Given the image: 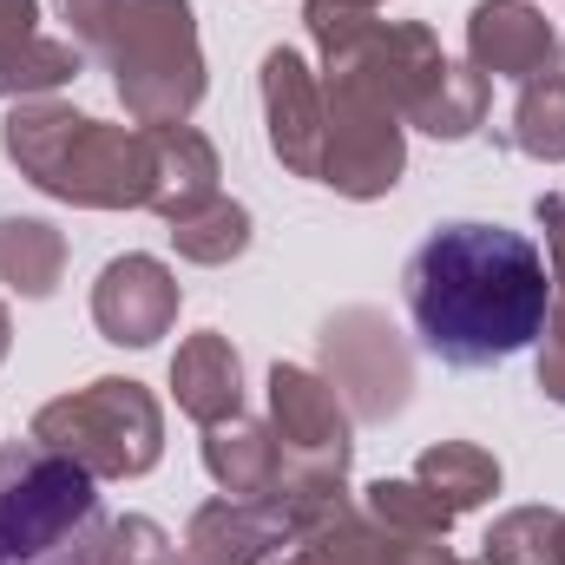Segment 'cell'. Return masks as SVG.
<instances>
[{
    "instance_id": "1",
    "label": "cell",
    "mask_w": 565,
    "mask_h": 565,
    "mask_svg": "<svg viewBox=\"0 0 565 565\" xmlns=\"http://www.w3.org/2000/svg\"><path fill=\"white\" fill-rule=\"evenodd\" d=\"M402 296L427 355H440L447 369H493L546 335L553 270L526 231L460 217L434 224L415 244Z\"/></svg>"
},
{
    "instance_id": "2",
    "label": "cell",
    "mask_w": 565,
    "mask_h": 565,
    "mask_svg": "<svg viewBox=\"0 0 565 565\" xmlns=\"http://www.w3.org/2000/svg\"><path fill=\"white\" fill-rule=\"evenodd\" d=\"M73 46L113 73L132 126H184L204 99V46L191 0H60Z\"/></svg>"
},
{
    "instance_id": "3",
    "label": "cell",
    "mask_w": 565,
    "mask_h": 565,
    "mask_svg": "<svg viewBox=\"0 0 565 565\" xmlns=\"http://www.w3.org/2000/svg\"><path fill=\"white\" fill-rule=\"evenodd\" d=\"M7 158L26 184L79 211H145L151 198V139L145 126H106L60 99H20L0 126Z\"/></svg>"
},
{
    "instance_id": "4",
    "label": "cell",
    "mask_w": 565,
    "mask_h": 565,
    "mask_svg": "<svg viewBox=\"0 0 565 565\" xmlns=\"http://www.w3.org/2000/svg\"><path fill=\"white\" fill-rule=\"evenodd\" d=\"M322 73H342V79H362L375 99H388L402 113V126H422L427 139L460 145L487 126V99H493V79L447 60L434 26L422 20H369L355 26L349 40H335L322 53Z\"/></svg>"
},
{
    "instance_id": "5",
    "label": "cell",
    "mask_w": 565,
    "mask_h": 565,
    "mask_svg": "<svg viewBox=\"0 0 565 565\" xmlns=\"http://www.w3.org/2000/svg\"><path fill=\"white\" fill-rule=\"evenodd\" d=\"M106 526L99 480L79 460L40 440L0 447V565H99Z\"/></svg>"
},
{
    "instance_id": "6",
    "label": "cell",
    "mask_w": 565,
    "mask_h": 565,
    "mask_svg": "<svg viewBox=\"0 0 565 565\" xmlns=\"http://www.w3.org/2000/svg\"><path fill=\"white\" fill-rule=\"evenodd\" d=\"M33 440L79 460L93 480H139L164 460V408L132 375H99L33 415Z\"/></svg>"
},
{
    "instance_id": "7",
    "label": "cell",
    "mask_w": 565,
    "mask_h": 565,
    "mask_svg": "<svg viewBox=\"0 0 565 565\" xmlns=\"http://www.w3.org/2000/svg\"><path fill=\"white\" fill-rule=\"evenodd\" d=\"M408 171V126L362 79L322 73V178L335 198H388Z\"/></svg>"
},
{
    "instance_id": "8",
    "label": "cell",
    "mask_w": 565,
    "mask_h": 565,
    "mask_svg": "<svg viewBox=\"0 0 565 565\" xmlns=\"http://www.w3.org/2000/svg\"><path fill=\"white\" fill-rule=\"evenodd\" d=\"M322 382L342 395V408L355 422H395L415 395V355L402 342V329L369 309V302H349L322 322Z\"/></svg>"
},
{
    "instance_id": "9",
    "label": "cell",
    "mask_w": 565,
    "mask_h": 565,
    "mask_svg": "<svg viewBox=\"0 0 565 565\" xmlns=\"http://www.w3.org/2000/svg\"><path fill=\"white\" fill-rule=\"evenodd\" d=\"M270 427H277V440H282V467L349 473L355 415L342 408V395L316 369H302V362H277L270 369Z\"/></svg>"
},
{
    "instance_id": "10",
    "label": "cell",
    "mask_w": 565,
    "mask_h": 565,
    "mask_svg": "<svg viewBox=\"0 0 565 565\" xmlns=\"http://www.w3.org/2000/svg\"><path fill=\"white\" fill-rule=\"evenodd\" d=\"M178 302H184L178 277L158 257L132 250V257H113L93 282V329L119 349H151L158 335H171Z\"/></svg>"
},
{
    "instance_id": "11",
    "label": "cell",
    "mask_w": 565,
    "mask_h": 565,
    "mask_svg": "<svg viewBox=\"0 0 565 565\" xmlns=\"http://www.w3.org/2000/svg\"><path fill=\"white\" fill-rule=\"evenodd\" d=\"M467 66L526 86L540 73H559V33L533 0H480L467 13Z\"/></svg>"
},
{
    "instance_id": "12",
    "label": "cell",
    "mask_w": 565,
    "mask_h": 565,
    "mask_svg": "<svg viewBox=\"0 0 565 565\" xmlns=\"http://www.w3.org/2000/svg\"><path fill=\"white\" fill-rule=\"evenodd\" d=\"M282 546H296V526L277 500H204L184 526L178 565H270Z\"/></svg>"
},
{
    "instance_id": "13",
    "label": "cell",
    "mask_w": 565,
    "mask_h": 565,
    "mask_svg": "<svg viewBox=\"0 0 565 565\" xmlns=\"http://www.w3.org/2000/svg\"><path fill=\"white\" fill-rule=\"evenodd\" d=\"M264 119H270V151L282 171L322 178V79L296 46L264 53Z\"/></svg>"
},
{
    "instance_id": "14",
    "label": "cell",
    "mask_w": 565,
    "mask_h": 565,
    "mask_svg": "<svg viewBox=\"0 0 565 565\" xmlns=\"http://www.w3.org/2000/svg\"><path fill=\"white\" fill-rule=\"evenodd\" d=\"M302 553L316 565H447V540H408V533H395V526H382L369 507H355V500H342L322 526H309L302 540H296Z\"/></svg>"
},
{
    "instance_id": "15",
    "label": "cell",
    "mask_w": 565,
    "mask_h": 565,
    "mask_svg": "<svg viewBox=\"0 0 565 565\" xmlns=\"http://www.w3.org/2000/svg\"><path fill=\"white\" fill-rule=\"evenodd\" d=\"M145 139H151V198H145V211L178 224V217L204 211L211 198H224L217 191V178H224L217 145L198 126H145Z\"/></svg>"
},
{
    "instance_id": "16",
    "label": "cell",
    "mask_w": 565,
    "mask_h": 565,
    "mask_svg": "<svg viewBox=\"0 0 565 565\" xmlns=\"http://www.w3.org/2000/svg\"><path fill=\"white\" fill-rule=\"evenodd\" d=\"M171 395H178V408L198 427H217L231 415H244V362H237L231 335H217V329L184 335L178 355H171Z\"/></svg>"
},
{
    "instance_id": "17",
    "label": "cell",
    "mask_w": 565,
    "mask_h": 565,
    "mask_svg": "<svg viewBox=\"0 0 565 565\" xmlns=\"http://www.w3.org/2000/svg\"><path fill=\"white\" fill-rule=\"evenodd\" d=\"M204 473L231 493V500H270L282 487V440L257 415H231V422L204 427Z\"/></svg>"
},
{
    "instance_id": "18",
    "label": "cell",
    "mask_w": 565,
    "mask_h": 565,
    "mask_svg": "<svg viewBox=\"0 0 565 565\" xmlns=\"http://www.w3.org/2000/svg\"><path fill=\"white\" fill-rule=\"evenodd\" d=\"M66 277V237L46 224V217H20L7 211L0 217V282L26 302H46Z\"/></svg>"
},
{
    "instance_id": "19",
    "label": "cell",
    "mask_w": 565,
    "mask_h": 565,
    "mask_svg": "<svg viewBox=\"0 0 565 565\" xmlns=\"http://www.w3.org/2000/svg\"><path fill=\"white\" fill-rule=\"evenodd\" d=\"M415 480L447 513H473V507H487L500 493V460L487 447H473V440H440L415 460Z\"/></svg>"
},
{
    "instance_id": "20",
    "label": "cell",
    "mask_w": 565,
    "mask_h": 565,
    "mask_svg": "<svg viewBox=\"0 0 565 565\" xmlns=\"http://www.w3.org/2000/svg\"><path fill=\"white\" fill-rule=\"evenodd\" d=\"M171 250H178L184 264L224 270V264H237V257L250 250V211H244L237 198H211L204 211H191V217L171 224Z\"/></svg>"
},
{
    "instance_id": "21",
    "label": "cell",
    "mask_w": 565,
    "mask_h": 565,
    "mask_svg": "<svg viewBox=\"0 0 565 565\" xmlns=\"http://www.w3.org/2000/svg\"><path fill=\"white\" fill-rule=\"evenodd\" d=\"M507 145L520 158H540V164H565V73H540L520 86L513 99V126Z\"/></svg>"
},
{
    "instance_id": "22",
    "label": "cell",
    "mask_w": 565,
    "mask_h": 565,
    "mask_svg": "<svg viewBox=\"0 0 565 565\" xmlns=\"http://www.w3.org/2000/svg\"><path fill=\"white\" fill-rule=\"evenodd\" d=\"M540 231H546V270H553V309H546V349H540V388L546 402L565 408V198H540L533 204Z\"/></svg>"
},
{
    "instance_id": "23",
    "label": "cell",
    "mask_w": 565,
    "mask_h": 565,
    "mask_svg": "<svg viewBox=\"0 0 565 565\" xmlns=\"http://www.w3.org/2000/svg\"><path fill=\"white\" fill-rule=\"evenodd\" d=\"M79 46L73 40H53V33H33L20 53L0 60V106H20V99H46L60 93L66 79H79Z\"/></svg>"
},
{
    "instance_id": "24",
    "label": "cell",
    "mask_w": 565,
    "mask_h": 565,
    "mask_svg": "<svg viewBox=\"0 0 565 565\" xmlns=\"http://www.w3.org/2000/svg\"><path fill=\"white\" fill-rule=\"evenodd\" d=\"M559 520L553 507H513L487 526L480 565H559Z\"/></svg>"
},
{
    "instance_id": "25",
    "label": "cell",
    "mask_w": 565,
    "mask_h": 565,
    "mask_svg": "<svg viewBox=\"0 0 565 565\" xmlns=\"http://www.w3.org/2000/svg\"><path fill=\"white\" fill-rule=\"evenodd\" d=\"M362 507H369L382 526L408 533V540H447V533H454V520H460V513H447V507L427 493L415 473H408V480H388V473H382V480L362 493Z\"/></svg>"
},
{
    "instance_id": "26",
    "label": "cell",
    "mask_w": 565,
    "mask_h": 565,
    "mask_svg": "<svg viewBox=\"0 0 565 565\" xmlns=\"http://www.w3.org/2000/svg\"><path fill=\"white\" fill-rule=\"evenodd\" d=\"M99 565H178V546H171V533H164L158 520L126 513V520L106 526V540H99Z\"/></svg>"
},
{
    "instance_id": "27",
    "label": "cell",
    "mask_w": 565,
    "mask_h": 565,
    "mask_svg": "<svg viewBox=\"0 0 565 565\" xmlns=\"http://www.w3.org/2000/svg\"><path fill=\"white\" fill-rule=\"evenodd\" d=\"M375 7H382V0H309V7H302V20H309L316 53H329L335 40H349L355 26H369V20H375Z\"/></svg>"
},
{
    "instance_id": "28",
    "label": "cell",
    "mask_w": 565,
    "mask_h": 565,
    "mask_svg": "<svg viewBox=\"0 0 565 565\" xmlns=\"http://www.w3.org/2000/svg\"><path fill=\"white\" fill-rule=\"evenodd\" d=\"M40 33V0H0V60Z\"/></svg>"
},
{
    "instance_id": "29",
    "label": "cell",
    "mask_w": 565,
    "mask_h": 565,
    "mask_svg": "<svg viewBox=\"0 0 565 565\" xmlns=\"http://www.w3.org/2000/svg\"><path fill=\"white\" fill-rule=\"evenodd\" d=\"M7 349H13V322H7V302H0V362H7Z\"/></svg>"
},
{
    "instance_id": "30",
    "label": "cell",
    "mask_w": 565,
    "mask_h": 565,
    "mask_svg": "<svg viewBox=\"0 0 565 565\" xmlns=\"http://www.w3.org/2000/svg\"><path fill=\"white\" fill-rule=\"evenodd\" d=\"M270 565H316V559H309V553H296V559H270Z\"/></svg>"
},
{
    "instance_id": "31",
    "label": "cell",
    "mask_w": 565,
    "mask_h": 565,
    "mask_svg": "<svg viewBox=\"0 0 565 565\" xmlns=\"http://www.w3.org/2000/svg\"><path fill=\"white\" fill-rule=\"evenodd\" d=\"M559 565H565V520H559Z\"/></svg>"
},
{
    "instance_id": "32",
    "label": "cell",
    "mask_w": 565,
    "mask_h": 565,
    "mask_svg": "<svg viewBox=\"0 0 565 565\" xmlns=\"http://www.w3.org/2000/svg\"><path fill=\"white\" fill-rule=\"evenodd\" d=\"M447 565H480V559H447Z\"/></svg>"
}]
</instances>
